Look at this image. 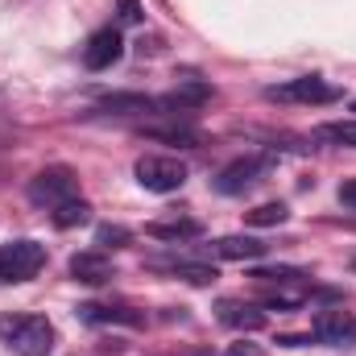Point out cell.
<instances>
[{
    "mask_svg": "<svg viewBox=\"0 0 356 356\" xmlns=\"http://www.w3.org/2000/svg\"><path fill=\"white\" fill-rule=\"evenodd\" d=\"M0 340L17 356H46L54 348V327L46 315H0Z\"/></svg>",
    "mask_w": 356,
    "mask_h": 356,
    "instance_id": "cell-1",
    "label": "cell"
},
{
    "mask_svg": "<svg viewBox=\"0 0 356 356\" xmlns=\"http://www.w3.org/2000/svg\"><path fill=\"white\" fill-rule=\"evenodd\" d=\"M42 266H46V245L29 236L0 245V282H29Z\"/></svg>",
    "mask_w": 356,
    "mask_h": 356,
    "instance_id": "cell-2",
    "label": "cell"
},
{
    "mask_svg": "<svg viewBox=\"0 0 356 356\" xmlns=\"http://www.w3.org/2000/svg\"><path fill=\"white\" fill-rule=\"evenodd\" d=\"M133 175H137V182H141L145 191L170 195V191H178V186L186 182V166H182L178 158H166V154H145V158H137Z\"/></svg>",
    "mask_w": 356,
    "mask_h": 356,
    "instance_id": "cell-3",
    "label": "cell"
},
{
    "mask_svg": "<svg viewBox=\"0 0 356 356\" xmlns=\"http://www.w3.org/2000/svg\"><path fill=\"white\" fill-rule=\"evenodd\" d=\"M75 195H79V178H75L71 166H46L42 175L29 182V199L38 207H58V203H67Z\"/></svg>",
    "mask_w": 356,
    "mask_h": 356,
    "instance_id": "cell-4",
    "label": "cell"
},
{
    "mask_svg": "<svg viewBox=\"0 0 356 356\" xmlns=\"http://www.w3.org/2000/svg\"><path fill=\"white\" fill-rule=\"evenodd\" d=\"M311 336L319 344H327V348H356V315L353 311H340V307L319 311L311 319Z\"/></svg>",
    "mask_w": 356,
    "mask_h": 356,
    "instance_id": "cell-5",
    "label": "cell"
},
{
    "mask_svg": "<svg viewBox=\"0 0 356 356\" xmlns=\"http://www.w3.org/2000/svg\"><path fill=\"white\" fill-rule=\"evenodd\" d=\"M266 158H257V154H249V158H236V162H228L220 175H216V191L220 195H241V191H249L257 178L266 175Z\"/></svg>",
    "mask_w": 356,
    "mask_h": 356,
    "instance_id": "cell-6",
    "label": "cell"
},
{
    "mask_svg": "<svg viewBox=\"0 0 356 356\" xmlns=\"http://www.w3.org/2000/svg\"><path fill=\"white\" fill-rule=\"evenodd\" d=\"M120 54H124V38H120V29H95L88 38V46H83V67L88 71H108L112 63H120Z\"/></svg>",
    "mask_w": 356,
    "mask_h": 356,
    "instance_id": "cell-7",
    "label": "cell"
},
{
    "mask_svg": "<svg viewBox=\"0 0 356 356\" xmlns=\"http://www.w3.org/2000/svg\"><path fill=\"white\" fill-rule=\"evenodd\" d=\"M269 95L273 99H298V104H332V99H340V88L319 79V75H307V79H294L286 88H269Z\"/></svg>",
    "mask_w": 356,
    "mask_h": 356,
    "instance_id": "cell-8",
    "label": "cell"
},
{
    "mask_svg": "<svg viewBox=\"0 0 356 356\" xmlns=\"http://www.w3.org/2000/svg\"><path fill=\"white\" fill-rule=\"evenodd\" d=\"M71 277L83 282V286H104V282L116 277V269H112V261L104 253H75L71 257Z\"/></svg>",
    "mask_w": 356,
    "mask_h": 356,
    "instance_id": "cell-9",
    "label": "cell"
},
{
    "mask_svg": "<svg viewBox=\"0 0 356 356\" xmlns=\"http://www.w3.org/2000/svg\"><path fill=\"white\" fill-rule=\"evenodd\" d=\"M266 241H257V236H220L216 245H211V253L220 257V261H257V257H266Z\"/></svg>",
    "mask_w": 356,
    "mask_h": 356,
    "instance_id": "cell-10",
    "label": "cell"
},
{
    "mask_svg": "<svg viewBox=\"0 0 356 356\" xmlns=\"http://www.w3.org/2000/svg\"><path fill=\"white\" fill-rule=\"evenodd\" d=\"M216 311H220V323H228V327H245V332H257V327H266V311H261V307H253V302L224 298Z\"/></svg>",
    "mask_w": 356,
    "mask_h": 356,
    "instance_id": "cell-11",
    "label": "cell"
},
{
    "mask_svg": "<svg viewBox=\"0 0 356 356\" xmlns=\"http://www.w3.org/2000/svg\"><path fill=\"white\" fill-rule=\"evenodd\" d=\"M75 315L83 323H129V327H141L145 323V315L133 311V307H99V302H83Z\"/></svg>",
    "mask_w": 356,
    "mask_h": 356,
    "instance_id": "cell-12",
    "label": "cell"
},
{
    "mask_svg": "<svg viewBox=\"0 0 356 356\" xmlns=\"http://www.w3.org/2000/svg\"><path fill=\"white\" fill-rule=\"evenodd\" d=\"M145 232H149L154 241H191V236H199V232H203V224H199V220H182V216H178V220H154Z\"/></svg>",
    "mask_w": 356,
    "mask_h": 356,
    "instance_id": "cell-13",
    "label": "cell"
},
{
    "mask_svg": "<svg viewBox=\"0 0 356 356\" xmlns=\"http://www.w3.org/2000/svg\"><path fill=\"white\" fill-rule=\"evenodd\" d=\"M158 99L149 95H137V91H124V95H108L99 99V112H112V116H133V112H154Z\"/></svg>",
    "mask_w": 356,
    "mask_h": 356,
    "instance_id": "cell-14",
    "label": "cell"
},
{
    "mask_svg": "<svg viewBox=\"0 0 356 356\" xmlns=\"http://www.w3.org/2000/svg\"><path fill=\"white\" fill-rule=\"evenodd\" d=\"M50 220H54V228H79V224H88V220H91V203L75 195V199L58 203V207L50 211Z\"/></svg>",
    "mask_w": 356,
    "mask_h": 356,
    "instance_id": "cell-15",
    "label": "cell"
},
{
    "mask_svg": "<svg viewBox=\"0 0 356 356\" xmlns=\"http://www.w3.org/2000/svg\"><path fill=\"white\" fill-rule=\"evenodd\" d=\"M315 137L327 141V145H348V149H356V120H327V124L315 129Z\"/></svg>",
    "mask_w": 356,
    "mask_h": 356,
    "instance_id": "cell-16",
    "label": "cell"
},
{
    "mask_svg": "<svg viewBox=\"0 0 356 356\" xmlns=\"http://www.w3.org/2000/svg\"><path fill=\"white\" fill-rule=\"evenodd\" d=\"M154 141H166V145H182V149H195L203 137L191 129V124H170V129H149Z\"/></svg>",
    "mask_w": 356,
    "mask_h": 356,
    "instance_id": "cell-17",
    "label": "cell"
},
{
    "mask_svg": "<svg viewBox=\"0 0 356 356\" xmlns=\"http://www.w3.org/2000/svg\"><path fill=\"white\" fill-rule=\"evenodd\" d=\"M307 298V290H290L286 282H269V290H266V307H277V311H290V307H298Z\"/></svg>",
    "mask_w": 356,
    "mask_h": 356,
    "instance_id": "cell-18",
    "label": "cell"
},
{
    "mask_svg": "<svg viewBox=\"0 0 356 356\" xmlns=\"http://www.w3.org/2000/svg\"><path fill=\"white\" fill-rule=\"evenodd\" d=\"M286 203H261V207H253V211H245V224H253V228H273V224H286Z\"/></svg>",
    "mask_w": 356,
    "mask_h": 356,
    "instance_id": "cell-19",
    "label": "cell"
},
{
    "mask_svg": "<svg viewBox=\"0 0 356 356\" xmlns=\"http://www.w3.org/2000/svg\"><path fill=\"white\" fill-rule=\"evenodd\" d=\"M175 277H182V282H191V286H211L220 273H216V266H199V261H178L175 266Z\"/></svg>",
    "mask_w": 356,
    "mask_h": 356,
    "instance_id": "cell-20",
    "label": "cell"
},
{
    "mask_svg": "<svg viewBox=\"0 0 356 356\" xmlns=\"http://www.w3.org/2000/svg\"><path fill=\"white\" fill-rule=\"evenodd\" d=\"M129 241H133V232L120 228V224H99L95 228V245H104V249H124Z\"/></svg>",
    "mask_w": 356,
    "mask_h": 356,
    "instance_id": "cell-21",
    "label": "cell"
},
{
    "mask_svg": "<svg viewBox=\"0 0 356 356\" xmlns=\"http://www.w3.org/2000/svg\"><path fill=\"white\" fill-rule=\"evenodd\" d=\"M253 277H257L261 286H269V282H298L302 273H298V269H286V266H277V269H253Z\"/></svg>",
    "mask_w": 356,
    "mask_h": 356,
    "instance_id": "cell-22",
    "label": "cell"
},
{
    "mask_svg": "<svg viewBox=\"0 0 356 356\" xmlns=\"http://www.w3.org/2000/svg\"><path fill=\"white\" fill-rule=\"evenodd\" d=\"M120 21L124 25H137L141 21V4L137 0H120Z\"/></svg>",
    "mask_w": 356,
    "mask_h": 356,
    "instance_id": "cell-23",
    "label": "cell"
},
{
    "mask_svg": "<svg viewBox=\"0 0 356 356\" xmlns=\"http://www.w3.org/2000/svg\"><path fill=\"white\" fill-rule=\"evenodd\" d=\"M224 356H266V353H261L257 344H249V340H241V344H232V348H228Z\"/></svg>",
    "mask_w": 356,
    "mask_h": 356,
    "instance_id": "cell-24",
    "label": "cell"
},
{
    "mask_svg": "<svg viewBox=\"0 0 356 356\" xmlns=\"http://www.w3.org/2000/svg\"><path fill=\"white\" fill-rule=\"evenodd\" d=\"M340 203H344V207H353V211H356V178H353V182H344V186H340Z\"/></svg>",
    "mask_w": 356,
    "mask_h": 356,
    "instance_id": "cell-25",
    "label": "cell"
}]
</instances>
